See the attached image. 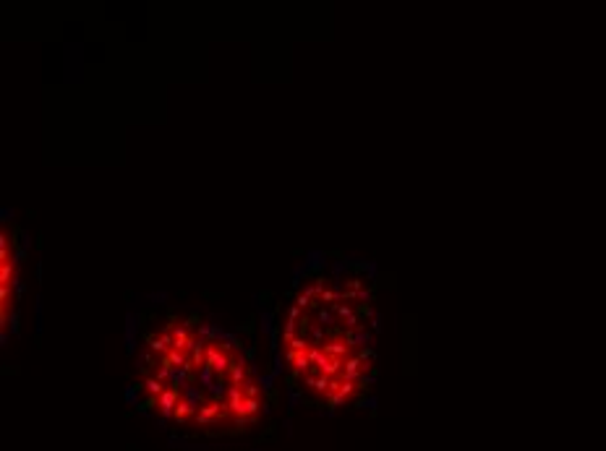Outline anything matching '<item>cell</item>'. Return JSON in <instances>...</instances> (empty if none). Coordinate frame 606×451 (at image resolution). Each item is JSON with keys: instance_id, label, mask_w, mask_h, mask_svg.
I'll return each instance as SVG.
<instances>
[{"instance_id": "cell-1", "label": "cell", "mask_w": 606, "mask_h": 451, "mask_svg": "<svg viewBox=\"0 0 606 451\" xmlns=\"http://www.w3.org/2000/svg\"><path fill=\"white\" fill-rule=\"evenodd\" d=\"M238 331H240V334H249V336H251V334L256 331V319H254V315H251V319H246V321H243V324L238 326Z\"/></svg>"}, {"instance_id": "cell-2", "label": "cell", "mask_w": 606, "mask_h": 451, "mask_svg": "<svg viewBox=\"0 0 606 451\" xmlns=\"http://www.w3.org/2000/svg\"><path fill=\"white\" fill-rule=\"evenodd\" d=\"M256 298H259V303H261V305H269V300H272V298H275V292H269V289H264V292H259V295H256Z\"/></svg>"}]
</instances>
